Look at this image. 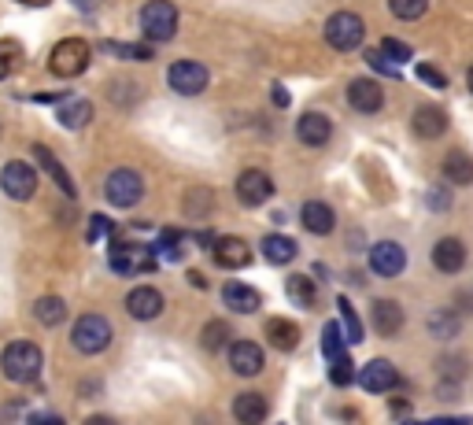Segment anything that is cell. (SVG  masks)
Wrapping results in <instances>:
<instances>
[{
    "label": "cell",
    "mask_w": 473,
    "mask_h": 425,
    "mask_svg": "<svg viewBox=\"0 0 473 425\" xmlns=\"http://www.w3.org/2000/svg\"><path fill=\"white\" fill-rule=\"evenodd\" d=\"M388 8L396 19H404V22H414L429 12V0H388Z\"/></svg>",
    "instance_id": "d6a6232c"
},
{
    "label": "cell",
    "mask_w": 473,
    "mask_h": 425,
    "mask_svg": "<svg viewBox=\"0 0 473 425\" xmlns=\"http://www.w3.org/2000/svg\"><path fill=\"white\" fill-rule=\"evenodd\" d=\"M300 222H304V230L314 233V237H326L337 230V215L330 204H322V200H307V204L300 208Z\"/></svg>",
    "instance_id": "e0dca14e"
},
{
    "label": "cell",
    "mask_w": 473,
    "mask_h": 425,
    "mask_svg": "<svg viewBox=\"0 0 473 425\" xmlns=\"http://www.w3.org/2000/svg\"><path fill=\"white\" fill-rule=\"evenodd\" d=\"M34 318L41 322V326H60V322L67 318V304L60 296H41L34 304Z\"/></svg>",
    "instance_id": "f1b7e54d"
},
{
    "label": "cell",
    "mask_w": 473,
    "mask_h": 425,
    "mask_svg": "<svg viewBox=\"0 0 473 425\" xmlns=\"http://www.w3.org/2000/svg\"><path fill=\"white\" fill-rule=\"evenodd\" d=\"M414 70H418V78L426 82V86H433V89H447V74H444V70H436L433 63H418Z\"/></svg>",
    "instance_id": "ab89813d"
},
{
    "label": "cell",
    "mask_w": 473,
    "mask_h": 425,
    "mask_svg": "<svg viewBox=\"0 0 473 425\" xmlns=\"http://www.w3.org/2000/svg\"><path fill=\"white\" fill-rule=\"evenodd\" d=\"M347 104H352L355 111L363 115H373V111H381L385 104V93L378 82H370V78H355L352 86H347Z\"/></svg>",
    "instance_id": "9a60e30c"
},
{
    "label": "cell",
    "mask_w": 473,
    "mask_h": 425,
    "mask_svg": "<svg viewBox=\"0 0 473 425\" xmlns=\"http://www.w3.org/2000/svg\"><path fill=\"white\" fill-rule=\"evenodd\" d=\"M263 256L273 266H285V263L296 259V241L285 237V233H270V237H263Z\"/></svg>",
    "instance_id": "484cf974"
},
{
    "label": "cell",
    "mask_w": 473,
    "mask_h": 425,
    "mask_svg": "<svg viewBox=\"0 0 473 425\" xmlns=\"http://www.w3.org/2000/svg\"><path fill=\"white\" fill-rule=\"evenodd\" d=\"M429 204L440 211V208H447V204H452V196H447V192H433V196H429Z\"/></svg>",
    "instance_id": "ee69618b"
},
{
    "label": "cell",
    "mask_w": 473,
    "mask_h": 425,
    "mask_svg": "<svg viewBox=\"0 0 473 425\" xmlns=\"http://www.w3.org/2000/svg\"><path fill=\"white\" fill-rule=\"evenodd\" d=\"M370 318H373V330H378L381 337H396L404 330V311L396 299H378V304L370 307Z\"/></svg>",
    "instance_id": "44dd1931"
},
{
    "label": "cell",
    "mask_w": 473,
    "mask_h": 425,
    "mask_svg": "<svg viewBox=\"0 0 473 425\" xmlns=\"http://www.w3.org/2000/svg\"><path fill=\"white\" fill-rule=\"evenodd\" d=\"M270 196H273V182L263 170H244L237 178V200L244 208H263Z\"/></svg>",
    "instance_id": "8fae6325"
},
{
    "label": "cell",
    "mask_w": 473,
    "mask_h": 425,
    "mask_svg": "<svg viewBox=\"0 0 473 425\" xmlns=\"http://www.w3.org/2000/svg\"><path fill=\"white\" fill-rule=\"evenodd\" d=\"M108 56H122V60H152V48L148 45H118V41H104L101 45Z\"/></svg>",
    "instance_id": "836d02e7"
},
{
    "label": "cell",
    "mask_w": 473,
    "mask_h": 425,
    "mask_svg": "<svg viewBox=\"0 0 473 425\" xmlns=\"http://www.w3.org/2000/svg\"><path fill=\"white\" fill-rule=\"evenodd\" d=\"M273 104H278V108H285V104H289V93H285V86H273Z\"/></svg>",
    "instance_id": "f6af8a7d"
},
{
    "label": "cell",
    "mask_w": 473,
    "mask_h": 425,
    "mask_svg": "<svg viewBox=\"0 0 473 425\" xmlns=\"http://www.w3.org/2000/svg\"><path fill=\"white\" fill-rule=\"evenodd\" d=\"M104 196H108V204H115V208H137L141 196H144L141 174L137 170H126V167L111 170L108 182H104Z\"/></svg>",
    "instance_id": "8992f818"
},
{
    "label": "cell",
    "mask_w": 473,
    "mask_h": 425,
    "mask_svg": "<svg viewBox=\"0 0 473 425\" xmlns=\"http://www.w3.org/2000/svg\"><path fill=\"white\" fill-rule=\"evenodd\" d=\"M0 366H4V378L15 381V385H30L37 381V373L45 366L41 359V347L30 344V340H15L4 347V356H0Z\"/></svg>",
    "instance_id": "6da1fadb"
},
{
    "label": "cell",
    "mask_w": 473,
    "mask_h": 425,
    "mask_svg": "<svg viewBox=\"0 0 473 425\" xmlns=\"http://www.w3.org/2000/svg\"><path fill=\"white\" fill-rule=\"evenodd\" d=\"M466 82H469V89H473V67H469V74H466Z\"/></svg>",
    "instance_id": "7dc6e473"
},
{
    "label": "cell",
    "mask_w": 473,
    "mask_h": 425,
    "mask_svg": "<svg viewBox=\"0 0 473 425\" xmlns=\"http://www.w3.org/2000/svg\"><path fill=\"white\" fill-rule=\"evenodd\" d=\"M296 137H300L304 144H311V148H322L330 137H333V122H330V115H322V111H307V115H300V122H296Z\"/></svg>",
    "instance_id": "2e32d148"
},
{
    "label": "cell",
    "mask_w": 473,
    "mask_h": 425,
    "mask_svg": "<svg viewBox=\"0 0 473 425\" xmlns=\"http://www.w3.org/2000/svg\"><path fill=\"white\" fill-rule=\"evenodd\" d=\"M111 233V222L104 218V215H93L89 218V241H101V237H108Z\"/></svg>",
    "instance_id": "b9f144b4"
},
{
    "label": "cell",
    "mask_w": 473,
    "mask_h": 425,
    "mask_svg": "<svg viewBox=\"0 0 473 425\" xmlns=\"http://www.w3.org/2000/svg\"><path fill=\"white\" fill-rule=\"evenodd\" d=\"M359 385L366 388V392H392L396 385H400V370H396L388 359H373V363H366L363 366V373H359Z\"/></svg>",
    "instance_id": "4fadbf2b"
},
{
    "label": "cell",
    "mask_w": 473,
    "mask_h": 425,
    "mask_svg": "<svg viewBox=\"0 0 473 425\" xmlns=\"http://www.w3.org/2000/svg\"><path fill=\"white\" fill-rule=\"evenodd\" d=\"M411 130H414L421 141L440 137V134L447 130V115H444V108H436V104H421V108L411 115Z\"/></svg>",
    "instance_id": "d6986e66"
},
{
    "label": "cell",
    "mask_w": 473,
    "mask_h": 425,
    "mask_svg": "<svg viewBox=\"0 0 473 425\" xmlns=\"http://www.w3.org/2000/svg\"><path fill=\"white\" fill-rule=\"evenodd\" d=\"M333 366H330V378H333V385H352L355 381V370H352V359L347 356H337V359H330Z\"/></svg>",
    "instance_id": "74e56055"
},
{
    "label": "cell",
    "mask_w": 473,
    "mask_h": 425,
    "mask_svg": "<svg viewBox=\"0 0 473 425\" xmlns=\"http://www.w3.org/2000/svg\"><path fill=\"white\" fill-rule=\"evenodd\" d=\"M381 53H385V60H392V63H407V60H411V45H404L400 37H385V41H381Z\"/></svg>",
    "instance_id": "f35d334b"
},
{
    "label": "cell",
    "mask_w": 473,
    "mask_h": 425,
    "mask_svg": "<svg viewBox=\"0 0 473 425\" xmlns=\"http://www.w3.org/2000/svg\"><path fill=\"white\" fill-rule=\"evenodd\" d=\"M344 330H340V322H330L326 330H322V356L326 359H337V356H344Z\"/></svg>",
    "instance_id": "1f68e13d"
},
{
    "label": "cell",
    "mask_w": 473,
    "mask_h": 425,
    "mask_svg": "<svg viewBox=\"0 0 473 425\" xmlns=\"http://www.w3.org/2000/svg\"><path fill=\"white\" fill-rule=\"evenodd\" d=\"M19 63H22V48H19L15 41H8V37H4V41H0V82H4Z\"/></svg>",
    "instance_id": "d590c367"
},
{
    "label": "cell",
    "mask_w": 473,
    "mask_h": 425,
    "mask_svg": "<svg viewBox=\"0 0 473 425\" xmlns=\"http://www.w3.org/2000/svg\"><path fill=\"white\" fill-rule=\"evenodd\" d=\"M89 45L82 37H63L56 48H53V56H48V70L56 74V78H78V74H86L89 67Z\"/></svg>",
    "instance_id": "7a4b0ae2"
},
{
    "label": "cell",
    "mask_w": 473,
    "mask_h": 425,
    "mask_svg": "<svg viewBox=\"0 0 473 425\" xmlns=\"http://www.w3.org/2000/svg\"><path fill=\"white\" fill-rule=\"evenodd\" d=\"M462 263H466V248H462L459 237H444V241H436V248H433V266H436V270H444V274H459Z\"/></svg>",
    "instance_id": "603a6c76"
},
{
    "label": "cell",
    "mask_w": 473,
    "mask_h": 425,
    "mask_svg": "<svg viewBox=\"0 0 473 425\" xmlns=\"http://www.w3.org/2000/svg\"><path fill=\"white\" fill-rule=\"evenodd\" d=\"M230 366H233V373H241V378H256L263 370V347L252 340L230 344Z\"/></svg>",
    "instance_id": "ac0fdd59"
},
{
    "label": "cell",
    "mask_w": 473,
    "mask_h": 425,
    "mask_svg": "<svg viewBox=\"0 0 473 425\" xmlns=\"http://www.w3.org/2000/svg\"><path fill=\"white\" fill-rule=\"evenodd\" d=\"M208 67L204 63H196V60H178V63H170L167 70V82L174 93H182V96H196V93H204L208 89Z\"/></svg>",
    "instance_id": "ba28073f"
},
{
    "label": "cell",
    "mask_w": 473,
    "mask_h": 425,
    "mask_svg": "<svg viewBox=\"0 0 473 425\" xmlns=\"http://www.w3.org/2000/svg\"><path fill=\"white\" fill-rule=\"evenodd\" d=\"M34 156H37V163L45 167L48 178H53V182L60 185V192H63V196H74V182H70V174L63 170V163H60L53 152H48L45 144H34Z\"/></svg>",
    "instance_id": "d4e9b609"
},
{
    "label": "cell",
    "mask_w": 473,
    "mask_h": 425,
    "mask_svg": "<svg viewBox=\"0 0 473 425\" xmlns=\"http://www.w3.org/2000/svg\"><path fill=\"white\" fill-rule=\"evenodd\" d=\"M404 266H407V256L396 241H378L370 248V270L378 278H396V274H404Z\"/></svg>",
    "instance_id": "30bf717a"
},
{
    "label": "cell",
    "mask_w": 473,
    "mask_h": 425,
    "mask_svg": "<svg viewBox=\"0 0 473 425\" xmlns=\"http://www.w3.org/2000/svg\"><path fill=\"white\" fill-rule=\"evenodd\" d=\"M200 340H204L208 352H218V347H226V340H230V326H226V322H208Z\"/></svg>",
    "instance_id": "8d00e7d4"
},
{
    "label": "cell",
    "mask_w": 473,
    "mask_h": 425,
    "mask_svg": "<svg viewBox=\"0 0 473 425\" xmlns=\"http://www.w3.org/2000/svg\"><path fill=\"white\" fill-rule=\"evenodd\" d=\"M108 263H111L115 274H126V278H134V274H148V270H156V248H144V244H111Z\"/></svg>",
    "instance_id": "52a82bcc"
},
{
    "label": "cell",
    "mask_w": 473,
    "mask_h": 425,
    "mask_svg": "<svg viewBox=\"0 0 473 425\" xmlns=\"http://www.w3.org/2000/svg\"><path fill=\"white\" fill-rule=\"evenodd\" d=\"M429 333L433 337H455L459 333V315H452V311H436V315H429Z\"/></svg>",
    "instance_id": "e575fe53"
},
{
    "label": "cell",
    "mask_w": 473,
    "mask_h": 425,
    "mask_svg": "<svg viewBox=\"0 0 473 425\" xmlns=\"http://www.w3.org/2000/svg\"><path fill=\"white\" fill-rule=\"evenodd\" d=\"M56 119H60V127H67V130H86L93 122V104L82 100V96H63L60 108H56Z\"/></svg>",
    "instance_id": "ffe728a7"
},
{
    "label": "cell",
    "mask_w": 473,
    "mask_h": 425,
    "mask_svg": "<svg viewBox=\"0 0 473 425\" xmlns=\"http://www.w3.org/2000/svg\"><path fill=\"white\" fill-rule=\"evenodd\" d=\"M74 347H78L82 356H101L104 347L111 344V322L104 315H82L74 322Z\"/></svg>",
    "instance_id": "5b68a950"
},
{
    "label": "cell",
    "mask_w": 473,
    "mask_h": 425,
    "mask_svg": "<svg viewBox=\"0 0 473 425\" xmlns=\"http://www.w3.org/2000/svg\"><path fill=\"white\" fill-rule=\"evenodd\" d=\"M222 299H226V307H230V311H237V315H252V311H259V307H263L259 289L241 285V282H230L226 289H222Z\"/></svg>",
    "instance_id": "7402d4cb"
},
{
    "label": "cell",
    "mask_w": 473,
    "mask_h": 425,
    "mask_svg": "<svg viewBox=\"0 0 473 425\" xmlns=\"http://www.w3.org/2000/svg\"><path fill=\"white\" fill-rule=\"evenodd\" d=\"M366 63H370L373 70H381V74H392V78H400V70H396V63H392V60H385V53H366Z\"/></svg>",
    "instance_id": "60d3db41"
},
{
    "label": "cell",
    "mask_w": 473,
    "mask_h": 425,
    "mask_svg": "<svg viewBox=\"0 0 473 425\" xmlns=\"http://www.w3.org/2000/svg\"><path fill=\"white\" fill-rule=\"evenodd\" d=\"M337 307H340V330H344V340L347 344H359L363 340V322H359V315H355V307H352V299H337Z\"/></svg>",
    "instance_id": "f546056e"
},
{
    "label": "cell",
    "mask_w": 473,
    "mask_h": 425,
    "mask_svg": "<svg viewBox=\"0 0 473 425\" xmlns=\"http://www.w3.org/2000/svg\"><path fill=\"white\" fill-rule=\"evenodd\" d=\"M211 256L218 266H226V270H241L252 263V248H248L241 237H215L211 241Z\"/></svg>",
    "instance_id": "5bb4252c"
},
{
    "label": "cell",
    "mask_w": 473,
    "mask_h": 425,
    "mask_svg": "<svg viewBox=\"0 0 473 425\" xmlns=\"http://www.w3.org/2000/svg\"><path fill=\"white\" fill-rule=\"evenodd\" d=\"M70 4L78 8V12H86V15H93V12H101V8L108 4V0H70Z\"/></svg>",
    "instance_id": "7bdbcfd3"
},
{
    "label": "cell",
    "mask_w": 473,
    "mask_h": 425,
    "mask_svg": "<svg viewBox=\"0 0 473 425\" xmlns=\"http://www.w3.org/2000/svg\"><path fill=\"white\" fill-rule=\"evenodd\" d=\"M163 307H167V304H163V292L152 289V285H137V289L126 296V311H130V318H137V322L159 318Z\"/></svg>",
    "instance_id": "7c38bea8"
},
{
    "label": "cell",
    "mask_w": 473,
    "mask_h": 425,
    "mask_svg": "<svg viewBox=\"0 0 473 425\" xmlns=\"http://www.w3.org/2000/svg\"><path fill=\"white\" fill-rule=\"evenodd\" d=\"M19 4H27V8H45V4H53V0H19Z\"/></svg>",
    "instance_id": "bcb514c9"
},
{
    "label": "cell",
    "mask_w": 473,
    "mask_h": 425,
    "mask_svg": "<svg viewBox=\"0 0 473 425\" xmlns=\"http://www.w3.org/2000/svg\"><path fill=\"white\" fill-rule=\"evenodd\" d=\"M285 292H289V299H292L296 307H314V285H311V278H304V274L289 278Z\"/></svg>",
    "instance_id": "4dcf8cb0"
},
{
    "label": "cell",
    "mask_w": 473,
    "mask_h": 425,
    "mask_svg": "<svg viewBox=\"0 0 473 425\" xmlns=\"http://www.w3.org/2000/svg\"><path fill=\"white\" fill-rule=\"evenodd\" d=\"M266 396H259V392H241L237 399H233V414L241 418V421H248V425H256V421H263L266 418Z\"/></svg>",
    "instance_id": "4316f807"
},
{
    "label": "cell",
    "mask_w": 473,
    "mask_h": 425,
    "mask_svg": "<svg viewBox=\"0 0 473 425\" xmlns=\"http://www.w3.org/2000/svg\"><path fill=\"white\" fill-rule=\"evenodd\" d=\"M444 178L452 185H469L473 182V159L466 152H452L444 159Z\"/></svg>",
    "instance_id": "83f0119b"
},
{
    "label": "cell",
    "mask_w": 473,
    "mask_h": 425,
    "mask_svg": "<svg viewBox=\"0 0 473 425\" xmlns=\"http://www.w3.org/2000/svg\"><path fill=\"white\" fill-rule=\"evenodd\" d=\"M363 37H366V27L355 12H333L326 19V41H330V48H337V53H355L363 45Z\"/></svg>",
    "instance_id": "277c9868"
},
{
    "label": "cell",
    "mask_w": 473,
    "mask_h": 425,
    "mask_svg": "<svg viewBox=\"0 0 473 425\" xmlns=\"http://www.w3.org/2000/svg\"><path fill=\"white\" fill-rule=\"evenodd\" d=\"M0 189H4L8 200L27 204V200H34V192H37V174L27 163H8L0 170Z\"/></svg>",
    "instance_id": "9c48e42d"
},
{
    "label": "cell",
    "mask_w": 473,
    "mask_h": 425,
    "mask_svg": "<svg viewBox=\"0 0 473 425\" xmlns=\"http://www.w3.org/2000/svg\"><path fill=\"white\" fill-rule=\"evenodd\" d=\"M263 333L278 352H292V347L300 344V330H296V322H289V318H266Z\"/></svg>",
    "instance_id": "cb8c5ba5"
},
{
    "label": "cell",
    "mask_w": 473,
    "mask_h": 425,
    "mask_svg": "<svg viewBox=\"0 0 473 425\" xmlns=\"http://www.w3.org/2000/svg\"><path fill=\"white\" fill-rule=\"evenodd\" d=\"M141 30L148 41H170L178 34V8L170 0H148L141 8Z\"/></svg>",
    "instance_id": "3957f363"
}]
</instances>
